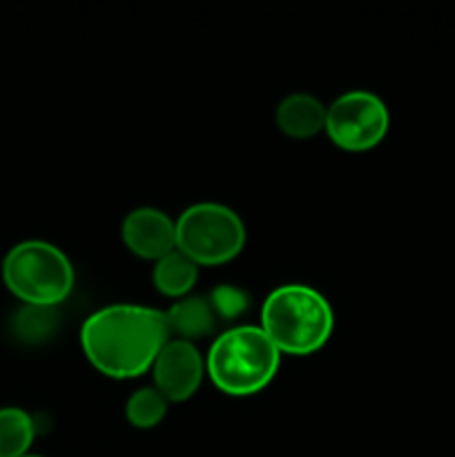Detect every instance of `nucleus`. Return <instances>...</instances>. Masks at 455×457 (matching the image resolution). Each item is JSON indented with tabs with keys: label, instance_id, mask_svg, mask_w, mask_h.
Instances as JSON below:
<instances>
[{
	"label": "nucleus",
	"instance_id": "9",
	"mask_svg": "<svg viewBox=\"0 0 455 457\" xmlns=\"http://www.w3.org/2000/svg\"><path fill=\"white\" fill-rule=\"evenodd\" d=\"M275 125L288 138L306 141L326 129V105L308 92L288 94L277 105Z\"/></svg>",
	"mask_w": 455,
	"mask_h": 457
},
{
	"label": "nucleus",
	"instance_id": "14",
	"mask_svg": "<svg viewBox=\"0 0 455 457\" xmlns=\"http://www.w3.org/2000/svg\"><path fill=\"white\" fill-rule=\"evenodd\" d=\"M168 406L170 402L154 386H143L125 402V420L138 431H152L165 420Z\"/></svg>",
	"mask_w": 455,
	"mask_h": 457
},
{
	"label": "nucleus",
	"instance_id": "7",
	"mask_svg": "<svg viewBox=\"0 0 455 457\" xmlns=\"http://www.w3.org/2000/svg\"><path fill=\"white\" fill-rule=\"evenodd\" d=\"M205 378V357L186 339H170L152 366L154 388L170 402L183 404L192 400Z\"/></svg>",
	"mask_w": 455,
	"mask_h": 457
},
{
	"label": "nucleus",
	"instance_id": "3",
	"mask_svg": "<svg viewBox=\"0 0 455 457\" xmlns=\"http://www.w3.org/2000/svg\"><path fill=\"white\" fill-rule=\"evenodd\" d=\"M281 353L261 326L236 324L223 330L205 355V375L214 388L230 397H252L277 378Z\"/></svg>",
	"mask_w": 455,
	"mask_h": 457
},
{
	"label": "nucleus",
	"instance_id": "16",
	"mask_svg": "<svg viewBox=\"0 0 455 457\" xmlns=\"http://www.w3.org/2000/svg\"><path fill=\"white\" fill-rule=\"evenodd\" d=\"M25 457H43V455H34V453H29V455H25Z\"/></svg>",
	"mask_w": 455,
	"mask_h": 457
},
{
	"label": "nucleus",
	"instance_id": "8",
	"mask_svg": "<svg viewBox=\"0 0 455 457\" xmlns=\"http://www.w3.org/2000/svg\"><path fill=\"white\" fill-rule=\"evenodd\" d=\"M120 239L134 257L159 262L177 250V221L159 208H134L120 223Z\"/></svg>",
	"mask_w": 455,
	"mask_h": 457
},
{
	"label": "nucleus",
	"instance_id": "2",
	"mask_svg": "<svg viewBox=\"0 0 455 457\" xmlns=\"http://www.w3.org/2000/svg\"><path fill=\"white\" fill-rule=\"evenodd\" d=\"M259 326L281 355L306 357L330 342L335 312L328 299L312 286L284 284L263 302Z\"/></svg>",
	"mask_w": 455,
	"mask_h": 457
},
{
	"label": "nucleus",
	"instance_id": "4",
	"mask_svg": "<svg viewBox=\"0 0 455 457\" xmlns=\"http://www.w3.org/2000/svg\"><path fill=\"white\" fill-rule=\"evenodd\" d=\"M3 284L21 303L58 308L70 299L76 272L58 245L27 239L12 245L4 254Z\"/></svg>",
	"mask_w": 455,
	"mask_h": 457
},
{
	"label": "nucleus",
	"instance_id": "13",
	"mask_svg": "<svg viewBox=\"0 0 455 457\" xmlns=\"http://www.w3.org/2000/svg\"><path fill=\"white\" fill-rule=\"evenodd\" d=\"M38 427L29 411L21 406L0 409V457H25L34 446Z\"/></svg>",
	"mask_w": 455,
	"mask_h": 457
},
{
	"label": "nucleus",
	"instance_id": "11",
	"mask_svg": "<svg viewBox=\"0 0 455 457\" xmlns=\"http://www.w3.org/2000/svg\"><path fill=\"white\" fill-rule=\"evenodd\" d=\"M9 335L21 346H43L56 337L61 328V312L58 308L29 306L21 303L9 317Z\"/></svg>",
	"mask_w": 455,
	"mask_h": 457
},
{
	"label": "nucleus",
	"instance_id": "1",
	"mask_svg": "<svg viewBox=\"0 0 455 457\" xmlns=\"http://www.w3.org/2000/svg\"><path fill=\"white\" fill-rule=\"evenodd\" d=\"M172 339L165 311L141 303H112L80 326V348L89 364L110 379H136L152 370Z\"/></svg>",
	"mask_w": 455,
	"mask_h": 457
},
{
	"label": "nucleus",
	"instance_id": "15",
	"mask_svg": "<svg viewBox=\"0 0 455 457\" xmlns=\"http://www.w3.org/2000/svg\"><path fill=\"white\" fill-rule=\"evenodd\" d=\"M208 299L217 312L219 321H236L250 311V303H252L248 290L235 284H219L217 288L210 290Z\"/></svg>",
	"mask_w": 455,
	"mask_h": 457
},
{
	"label": "nucleus",
	"instance_id": "10",
	"mask_svg": "<svg viewBox=\"0 0 455 457\" xmlns=\"http://www.w3.org/2000/svg\"><path fill=\"white\" fill-rule=\"evenodd\" d=\"M165 320L174 339H186L192 344L194 339L210 337L221 324L208 295H187V297L177 299L165 311Z\"/></svg>",
	"mask_w": 455,
	"mask_h": 457
},
{
	"label": "nucleus",
	"instance_id": "12",
	"mask_svg": "<svg viewBox=\"0 0 455 457\" xmlns=\"http://www.w3.org/2000/svg\"><path fill=\"white\" fill-rule=\"evenodd\" d=\"M196 281H199V266L187 259L181 250H172L163 259L154 262V268H152V284L156 293L174 302L187 297Z\"/></svg>",
	"mask_w": 455,
	"mask_h": 457
},
{
	"label": "nucleus",
	"instance_id": "6",
	"mask_svg": "<svg viewBox=\"0 0 455 457\" xmlns=\"http://www.w3.org/2000/svg\"><path fill=\"white\" fill-rule=\"evenodd\" d=\"M391 112L377 94L368 89L343 92L326 107V129L330 143L343 152H368L386 138Z\"/></svg>",
	"mask_w": 455,
	"mask_h": 457
},
{
	"label": "nucleus",
	"instance_id": "5",
	"mask_svg": "<svg viewBox=\"0 0 455 457\" xmlns=\"http://www.w3.org/2000/svg\"><path fill=\"white\" fill-rule=\"evenodd\" d=\"M248 230L239 214L223 204L201 201L177 219V250L199 268L230 263L244 253Z\"/></svg>",
	"mask_w": 455,
	"mask_h": 457
}]
</instances>
